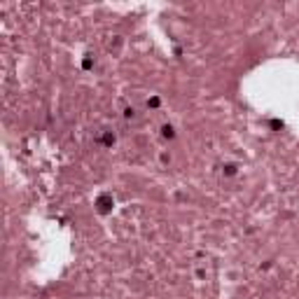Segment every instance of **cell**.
<instances>
[{
	"label": "cell",
	"instance_id": "3",
	"mask_svg": "<svg viewBox=\"0 0 299 299\" xmlns=\"http://www.w3.org/2000/svg\"><path fill=\"white\" fill-rule=\"evenodd\" d=\"M224 173H227V175H234V173H236V166H234V164H227V166H224Z\"/></svg>",
	"mask_w": 299,
	"mask_h": 299
},
{
	"label": "cell",
	"instance_id": "2",
	"mask_svg": "<svg viewBox=\"0 0 299 299\" xmlns=\"http://www.w3.org/2000/svg\"><path fill=\"white\" fill-rule=\"evenodd\" d=\"M161 133H164V138H175V131H173L171 124H166V126L161 129Z\"/></svg>",
	"mask_w": 299,
	"mask_h": 299
},
{
	"label": "cell",
	"instance_id": "4",
	"mask_svg": "<svg viewBox=\"0 0 299 299\" xmlns=\"http://www.w3.org/2000/svg\"><path fill=\"white\" fill-rule=\"evenodd\" d=\"M103 143H105V145H112V143H115V136H112V133H105Z\"/></svg>",
	"mask_w": 299,
	"mask_h": 299
},
{
	"label": "cell",
	"instance_id": "5",
	"mask_svg": "<svg viewBox=\"0 0 299 299\" xmlns=\"http://www.w3.org/2000/svg\"><path fill=\"white\" fill-rule=\"evenodd\" d=\"M147 105H150V108H157V105H159V98H150V100H147Z\"/></svg>",
	"mask_w": 299,
	"mask_h": 299
},
{
	"label": "cell",
	"instance_id": "1",
	"mask_svg": "<svg viewBox=\"0 0 299 299\" xmlns=\"http://www.w3.org/2000/svg\"><path fill=\"white\" fill-rule=\"evenodd\" d=\"M110 208H112V196H108V194H103V196L98 199V210H100V213H108Z\"/></svg>",
	"mask_w": 299,
	"mask_h": 299
}]
</instances>
